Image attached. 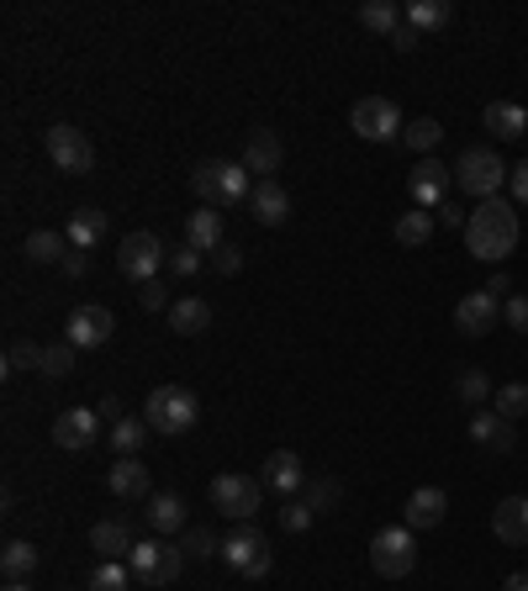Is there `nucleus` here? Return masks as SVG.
Here are the masks:
<instances>
[{"mask_svg":"<svg viewBox=\"0 0 528 591\" xmlns=\"http://www.w3.org/2000/svg\"><path fill=\"white\" fill-rule=\"evenodd\" d=\"M465 249L486 264H503L513 249H518V212L507 207L503 196L497 201H481L476 212L465 217Z\"/></svg>","mask_w":528,"mask_h":591,"instance_id":"1","label":"nucleus"},{"mask_svg":"<svg viewBox=\"0 0 528 591\" xmlns=\"http://www.w3.org/2000/svg\"><path fill=\"white\" fill-rule=\"evenodd\" d=\"M191 190L207 201V207H243L249 196H254V180H249V169L243 159H201L191 169Z\"/></svg>","mask_w":528,"mask_h":591,"instance_id":"2","label":"nucleus"},{"mask_svg":"<svg viewBox=\"0 0 528 591\" xmlns=\"http://www.w3.org/2000/svg\"><path fill=\"white\" fill-rule=\"evenodd\" d=\"M144 418L159 439H180V433H191L201 423V402H196L191 386H159V391H148Z\"/></svg>","mask_w":528,"mask_h":591,"instance_id":"3","label":"nucleus"},{"mask_svg":"<svg viewBox=\"0 0 528 591\" xmlns=\"http://www.w3.org/2000/svg\"><path fill=\"white\" fill-rule=\"evenodd\" d=\"M507 175H513V169L503 165V154L486 148V143L465 148L455 159V186L465 190V196H476V201H497V190L507 186Z\"/></svg>","mask_w":528,"mask_h":591,"instance_id":"4","label":"nucleus"},{"mask_svg":"<svg viewBox=\"0 0 528 591\" xmlns=\"http://www.w3.org/2000/svg\"><path fill=\"white\" fill-rule=\"evenodd\" d=\"M222 566L239 570L243 581H264L270 566H275V549H270V539H264L254 523H239V528L222 539Z\"/></svg>","mask_w":528,"mask_h":591,"instance_id":"5","label":"nucleus"},{"mask_svg":"<svg viewBox=\"0 0 528 591\" xmlns=\"http://www.w3.org/2000/svg\"><path fill=\"white\" fill-rule=\"evenodd\" d=\"M349 127H355V138H365V143H397L408 133V117H402V106H397L391 95H365V101H355V112H349Z\"/></svg>","mask_w":528,"mask_h":591,"instance_id":"6","label":"nucleus"},{"mask_svg":"<svg viewBox=\"0 0 528 591\" xmlns=\"http://www.w3.org/2000/svg\"><path fill=\"white\" fill-rule=\"evenodd\" d=\"M127 566H133V581H144V587H175L186 570V549L169 539H144L127 555Z\"/></svg>","mask_w":528,"mask_h":591,"instance_id":"7","label":"nucleus"},{"mask_svg":"<svg viewBox=\"0 0 528 591\" xmlns=\"http://www.w3.org/2000/svg\"><path fill=\"white\" fill-rule=\"evenodd\" d=\"M370 570H376L381 581H402V576H412V570H418V545H412L408 523L381 528V534L370 539Z\"/></svg>","mask_w":528,"mask_h":591,"instance_id":"8","label":"nucleus"},{"mask_svg":"<svg viewBox=\"0 0 528 591\" xmlns=\"http://www.w3.org/2000/svg\"><path fill=\"white\" fill-rule=\"evenodd\" d=\"M260 502H264V481H260V475L222 471V475L212 481V507L222 513V518L249 523L254 513H260Z\"/></svg>","mask_w":528,"mask_h":591,"instance_id":"9","label":"nucleus"},{"mask_svg":"<svg viewBox=\"0 0 528 591\" xmlns=\"http://www.w3.org/2000/svg\"><path fill=\"white\" fill-rule=\"evenodd\" d=\"M169 264V249H165V238L159 233H127L117 243V270L127 275V281H159V270Z\"/></svg>","mask_w":528,"mask_h":591,"instance_id":"10","label":"nucleus"},{"mask_svg":"<svg viewBox=\"0 0 528 591\" xmlns=\"http://www.w3.org/2000/svg\"><path fill=\"white\" fill-rule=\"evenodd\" d=\"M49 159L64 175H91L96 169V143L85 138L74 122H53L49 127Z\"/></svg>","mask_w":528,"mask_h":591,"instance_id":"11","label":"nucleus"},{"mask_svg":"<svg viewBox=\"0 0 528 591\" xmlns=\"http://www.w3.org/2000/svg\"><path fill=\"white\" fill-rule=\"evenodd\" d=\"M450 186H455V165H439V159H418L408 175L412 207H423V212H439L450 201Z\"/></svg>","mask_w":528,"mask_h":591,"instance_id":"12","label":"nucleus"},{"mask_svg":"<svg viewBox=\"0 0 528 591\" xmlns=\"http://www.w3.org/2000/svg\"><path fill=\"white\" fill-rule=\"evenodd\" d=\"M112 333H117V317H112L106 307H96V302H85V307L70 312V323H64V344H74V349H101Z\"/></svg>","mask_w":528,"mask_h":591,"instance_id":"13","label":"nucleus"},{"mask_svg":"<svg viewBox=\"0 0 528 591\" xmlns=\"http://www.w3.org/2000/svg\"><path fill=\"white\" fill-rule=\"evenodd\" d=\"M260 481H264V492H275V497H302V486H307V471H302V454L296 450H275V454H264V465H260Z\"/></svg>","mask_w":528,"mask_h":591,"instance_id":"14","label":"nucleus"},{"mask_svg":"<svg viewBox=\"0 0 528 591\" xmlns=\"http://www.w3.org/2000/svg\"><path fill=\"white\" fill-rule=\"evenodd\" d=\"M101 433V412L96 407H70V412H59L53 418V444L59 450H91Z\"/></svg>","mask_w":528,"mask_h":591,"instance_id":"15","label":"nucleus"},{"mask_svg":"<svg viewBox=\"0 0 528 591\" xmlns=\"http://www.w3.org/2000/svg\"><path fill=\"white\" fill-rule=\"evenodd\" d=\"M455 328H460V338H486V333L497 328V296H492L486 285L455 302Z\"/></svg>","mask_w":528,"mask_h":591,"instance_id":"16","label":"nucleus"},{"mask_svg":"<svg viewBox=\"0 0 528 591\" xmlns=\"http://www.w3.org/2000/svg\"><path fill=\"white\" fill-rule=\"evenodd\" d=\"M144 518H148V528H154V539H169V534L180 539V534L191 528V513H186V497H180V492H154Z\"/></svg>","mask_w":528,"mask_h":591,"instance_id":"17","label":"nucleus"},{"mask_svg":"<svg viewBox=\"0 0 528 591\" xmlns=\"http://www.w3.org/2000/svg\"><path fill=\"white\" fill-rule=\"evenodd\" d=\"M286 165V143L275 138L270 127H254L249 143H243V169L249 175H260V180H275V169Z\"/></svg>","mask_w":528,"mask_h":591,"instance_id":"18","label":"nucleus"},{"mask_svg":"<svg viewBox=\"0 0 528 591\" xmlns=\"http://www.w3.org/2000/svg\"><path fill=\"white\" fill-rule=\"evenodd\" d=\"M249 212L260 228H286L291 222V196L281 180H254V196H249Z\"/></svg>","mask_w":528,"mask_h":591,"instance_id":"19","label":"nucleus"},{"mask_svg":"<svg viewBox=\"0 0 528 591\" xmlns=\"http://www.w3.org/2000/svg\"><path fill=\"white\" fill-rule=\"evenodd\" d=\"M106 486H112V497L117 502H148L154 497V481H148V465L133 454V460H117L112 471H106Z\"/></svg>","mask_w":528,"mask_h":591,"instance_id":"20","label":"nucleus"},{"mask_svg":"<svg viewBox=\"0 0 528 591\" xmlns=\"http://www.w3.org/2000/svg\"><path fill=\"white\" fill-rule=\"evenodd\" d=\"M492 534L507 549H528V497H503L492 513Z\"/></svg>","mask_w":528,"mask_h":591,"instance_id":"21","label":"nucleus"},{"mask_svg":"<svg viewBox=\"0 0 528 591\" xmlns=\"http://www.w3.org/2000/svg\"><path fill=\"white\" fill-rule=\"evenodd\" d=\"M91 549H96L101 560H127V555L138 549V539H133L127 518H101L96 528H91Z\"/></svg>","mask_w":528,"mask_h":591,"instance_id":"22","label":"nucleus"},{"mask_svg":"<svg viewBox=\"0 0 528 591\" xmlns=\"http://www.w3.org/2000/svg\"><path fill=\"white\" fill-rule=\"evenodd\" d=\"M444 518H450V497H444L439 486H418V492L408 497V528H412V534L439 528Z\"/></svg>","mask_w":528,"mask_h":591,"instance_id":"23","label":"nucleus"},{"mask_svg":"<svg viewBox=\"0 0 528 591\" xmlns=\"http://www.w3.org/2000/svg\"><path fill=\"white\" fill-rule=\"evenodd\" d=\"M481 122H486V133H497V143H518L528 133V106H518V101H492V106L481 112Z\"/></svg>","mask_w":528,"mask_h":591,"instance_id":"24","label":"nucleus"},{"mask_svg":"<svg viewBox=\"0 0 528 591\" xmlns=\"http://www.w3.org/2000/svg\"><path fill=\"white\" fill-rule=\"evenodd\" d=\"M165 317L180 338H201V333L212 328V307H207L201 296H175V307H169Z\"/></svg>","mask_w":528,"mask_h":591,"instance_id":"25","label":"nucleus"},{"mask_svg":"<svg viewBox=\"0 0 528 591\" xmlns=\"http://www.w3.org/2000/svg\"><path fill=\"white\" fill-rule=\"evenodd\" d=\"M106 228H112V222H106V212H101V207H74L64 238H70V249H80V254H85V249H96L101 238H106Z\"/></svg>","mask_w":528,"mask_h":591,"instance_id":"26","label":"nucleus"},{"mask_svg":"<svg viewBox=\"0 0 528 591\" xmlns=\"http://www.w3.org/2000/svg\"><path fill=\"white\" fill-rule=\"evenodd\" d=\"M186 243L201 249V254H217V249H222V212H217V207H201V212L186 217Z\"/></svg>","mask_w":528,"mask_h":591,"instance_id":"27","label":"nucleus"},{"mask_svg":"<svg viewBox=\"0 0 528 591\" xmlns=\"http://www.w3.org/2000/svg\"><path fill=\"white\" fill-rule=\"evenodd\" d=\"M471 439L486 444V450H513V423L497 418V412H486V407H476L471 412Z\"/></svg>","mask_w":528,"mask_h":591,"instance_id":"28","label":"nucleus"},{"mask_svg":"<svg viewBox=\"0 0 528 591\" xmlns=\"http://www.w3.org/2000/svg\"><path fill=\"white\" fill-rule=\"evenodd\" d=\"M27 260L32 264H64L70 260V238L53 233V228H32V233H27Z\"/></svg>","mask_w":528,"mask_h":591,"instance_id":"29","label":"nucleus"},{"mask_svg":"<svg viewBox=\"0 0 528 591\" xmlns=\"http://www.w3.org/2000/svg\"><path fill=\"white\" fill-rule=\"evenodd\" d=\"M402 17H408V27H418V32H439V27H450L455 6H450V0H412V6H402Z\"/></svg>","mask_w":528,"mask_h":591,"instance_id":"30","label":"nucleus"},{"mask_svg":"<svg viewBox=\"0 0 528 591\" xmlns=\"http://www.w3.org/2000/svg\"><path fill=\"white\" fill-rule=\"evenodd\" d=\"M148 418H122V423H112V450H117V460H133V454H144L148 444Z\"/></svg>","mask_w":528,"mask_h":591,"instance_id":"31","label":"nucleus"},{"mask_svg":"<svg viewBox=\"0 0 528 591\" xmlns=\"http://www.w3.org/2000/svg\"><path fill=\"white\" fill-rule=\"evenodd\" d=\"M0 570H6V581H27V576L38 570V545H27V539H11V545L0 549Z\"/></svg>","mask_w":528,"mask_h":591,"instance_id":"32","label":"nucleus"},{"mask_svg":"<svg viewBox=\"0 0 528 591\" xmlns=\"http://www.w3.org/2000/svg\"><path fill=\"white\" fill-rule=\"evenodd\" d=\"M492 412H497V418H507V423L528 418V386H524V380H507V386H497V391H492Z\"/></svg>","mask_w":528,"mask_h":591,"instance_id":"33","label":"nucleus"},{"mask_svg":"<svg viewBox=\"0 0 528 591\" xmlns=\"http://www.w3.org/2000/svg\"><path fill=\"white\" fill-rule=\"evenodd\" d=\"M402 22H408V17H402V6H391V0H365L360 6V27H370V32H386V38H391Z\"/></svg>","mask_w":528,"mask_h":591,"instance_id":"34","label":"nucleus"},{"mask_svg":"<svg viewBox=\"0 0 528 591\" xmlns=\"http://www.w3.org/2000/svg\"><path fill=\"white\" fill-rule=\"evenodd\" d=\"M302 497H307V507L323 518V513H334L338 502H344V481H334V475H317V481H307V486H302Z\"/></svg>","mask_w":528,"mask_h":591,"instance_id":"35","label":"nucleus"},{"mask_svg":"<svg viewBox=\"0 0 528 591\" xmlns=\"http://www.w3.org/2000/svg\"><path fill=\"white\" fill-rule=\"evenodd\" d=\"M429 238H433V212H423V207H418V212L397 217V243H402V249H423Z\"/></svg>","mask_w":528,"mask_h":591,"instance_id":"36","label":"nucleus"},{"mask_svg":"<svg viewBox=\"0 0 528 591\" xmlns=\"http://www.w3.org/2000/svg\"><path fill=\"white\" fill-rule=\"evenodd\" d=\"M402 143H408L412 154H423V159H433V148L444 143V127L433 117H418V122H408V133H402Z\"/></svg>","mask_w":528,"mask_h":591,"instance_id":"37","label":"nucleus"},{"mask_svg":"<svg viewBox=\"0 0 528 591\" xmlns=\"http://www.w3.org/2000/svg\"><path fill=\"white\" fill-rule=\"evenodd\" d=\"M180 549H186V560H222V539H217L212 528H186Z\"/></svg>","mask_w":528,"mask_h":591,"instance_id":"38","label":"nucleus"},{"mask_svg":"<svg viewBox=\"0 0 528 591\" xmlns=\"http://www.w3.org/2000/svg\"><path fill=\"white\" fill-rule=\"evenodd\" d=\"M133 587V566L127 560H101L91 576V591H127Z\"/></svg>","mask_w":528,"mask_h":591,"instance_id":"39","label":"nucleus"},{"mask_svg":"<svg viewBox=\"0 0 528 591\" xmlns=\"http://www.w3.org/2000/svg\"><path fill=\"white\" fill-rule=\"evenodd\" d=\"M455 397L465 407L492 402V380H486V370H460V376H455Z\"/></svg>","mask_w":528,"mask_h":591,"instance_id":"40","label":"nucleus"},{"mask_svg":"<svg viewBox=\"0 0 528 591\" xmlns=\"http://www.w3.org/2000/svg\"><path fill=\"white\" fill-rule=\"evenodd\" d=\"M17 370H43V349L27 344V338H17V344L6 349V376H17Z\"/></svg>","mask_w":528,"mask_h":591,"instance_id":"41","label":"nucleus"},{"mask_svg":"<svg viewBox=\"0 0 528 591\" xmlns=\"http://www.w3.org/2000/svg\"><path fill=\"white\" fill-rule=\"evenodd\" d=\"M70 370H74V344H53V349H43V370H38V376L64 380Z\"/></svg>","mask_w":528,"mask_h":591,"instance_id":"42","label":"nucleus"},{"mask_svg":"<svg viewBox=\"0 0 528 591\" xmlns=\"http://www.w3.org/2000/svg\"><path fill=\"white\" fill-rule=\"evenodd\" d=\"M281 523H286V534H307L317 523V513L307 507V497H291L286 507H281Z\"/></svg>","mask_w":528,"mask_h":591,"instance_id":"43","label":"nucleus"},{"mask_svg":"<svg viewBox=\"0 0 528 591\" xmlns=\"http://www.w3.org/2000/svg\"><path fill=\"white\" fill-rule=\"evenodd\" d=\"M138 307L144 312H169L175 307V296H169L159 281H148V285H138Z\"/></svg>","mask_w":528,"mask_h":591,"instance_id":"44","label":"nucleus"},{"mask_svg":"<svg viewBox=\"0 0 528 591\" xmlns=\"http://www.w3.org/2000/svg\"><path fill=\"white\" fill-rule=\"evenodd\" d=\"M169 270H175V275H196V270H201V249L175 243V249H169Z\"/></svg>","mask_w":528,"mask_h":591,"instance_id":"45","label":"nucleus"},{"mask_svg":"<svg viewBox=\"0 0 528 591\" xmlns=\"http://www.w3.org/2000/svg\"><path fill=\"white\" fill-rule=\"evenodd\" d=\"M212 264H217V275H239V270H243V249H239V243H222V249L212 254Z\"/></svg>","mask_w":528,"mask_h":591,"instance_id":"46","label":"nucleus"},{"mask_svg":"<svg viewBox=\"0 0 528 591\" xmlns=\"http://www.w3.org/2000/svg\"><path fill=\"white\" fill-rule=\"evenodd\" d=\"M503 317H507V328L513 333H528V296H507Z\"/></svg>","mask_w":528,"mask_h":591,"instance_id":"47","label":"nucleus"},{"mask_svg":"<svg viewBox=\"0 0 528 591\" xmlns=\"http://www.w3.org/2000/svg\"><path fill=\"white\" fill-rule=\"evenodd\" d=\"M507 186H513V196H518V201L528 207V159H524L518 169H513V175H507Z\"/></svg>","mask_w":528,"mask_h":591,"instance_id":"48","label":"nucleus"},{"mask_svg":"<svg viewBox=\"0 0 528 591\" xmlns=\"http://www.w3.org/2000/svg\"><path fill=\"white\" fill-rule=\"evenodd\" d=\"M391 48H402V53H412V48H418V27H397V32H391Z\"/></svg>","mask_w":528,"mask_h":591,"instance_id":"49","label":"nucleus"},{"mask_svg":"<svg viewBox=\"0 0 528 591\" xmlns=\"http://www.w3.org/2000/svg\"><path fill=\"white\" fill-rule=\"evenodd\" d=\"M85 264H91V260H85L80 249H70V260L59 264V270H64V275H70V281H74V275H85Z\"/></svg>","mask_w":528,"mask_h":591,"instance_id":"50","label":"nucleus"},{"mask_svg":"<svg viewBox=\"0 0 528 591\" xmlns=\"http://www.w3.org/2000/svg\"><path fill=\"white\" fill-rule=\"evenodd\" d=\"M465 217H471V212H455V207H450V201H444V207H439V222H444V228H465Z\"/></svg>","mask_w":528,"mask_h":591,"instance_id":"51","label":"nucleus"},{"mask_svg":"<svg viewBox=\"0 0 528 591\" xmlns=\"http://www.w3.org/2000/svg\"><path fill=\"white\" fill-rule=\"evenodd\" d=\"M96 412H101V423H122V407H117V397H106V402H101Z\"/></svg>","mask_w":528,"mask_h":591,"instance_id":"52","label":"nucleus"},{"mask_svg":"<svg viewBox=\"0 0 528 591\" xmlns=\"http://www.w3.org/2000/svg\"><path fill=\"white\" fill-rule=\"evenodd\" d=\"M486 291H492V296H507V291H513V281H507V270H497V275L486 281Z\"/></svg>","mask_w":528,"mask_h":591,"instance_id":"53","label":"nucleus"},{"mask_svg":"<svg viewBox=\"0 0 528 591\" xmlns=\"http://www.w3.org/2000/svg\"><path fill=\"white\" fill-rule=\"evenodd\" d=\"M503 591H528V570H513V576L503 581Z\"/></svg>","mask_w":528,"mask_h":591,"instance_id":"54","label":"nucleus"},{"mask_svg":"<svg viewBox=\"0 0 528 591\" xmlns=\"http://www.w3.org/2000/svg\"><path fill=\"white\" fill-rule=\"evenodd\" d=\"M6 591H32V587L27 581H6Z\"/></svg>","mask_w":528,"mask_h":591,"instance_id":"55","label":"nucleus"}]
</instances>
